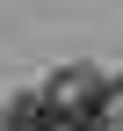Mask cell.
Masks as SVG:
<instances>
[{"label":"cell","instance_id":"1","mask_svg":"<svg viewBox=\"0 0 123 131\" xmlns=\"http://www.w3.org/2000/svg\"><path fill=\"white\" fill-rule=\"evenodd\" d=\"M101 95H109V80L94 73V66H65V73H51V88H43V102H51V117H94Z\"/></svg>","mask_w":123,"mask_h":131},{"label":"cell","instance_id":"2","mask_svg":"<svg viewBox=\"0 0 123 131\" xmlns=\"http://www.w3.org/2000/svg\"><path fill=\"white\" fill-rule=\"evenodd\" d=\"M0 131H58V117H51V102H43V88L36 95H22V102L0 117Z\"/></svg>","mask_w":123,"mask_h":131},{"label":"cell","instance_id":"3","mask_svg":"<svg viewBox=\"0 0 123 131\" xmlns=\"http://www.w3.org/2000/svg\"><path fill=\"white\" fill-rule=\"evenodd\" d=\"M58 131H109V109H94V117H65Z\"/></svg>","mask_w":123,"mask_h":131},{"label":"cell","instance_id":"4","mask_svg":"<svg viewBox=\"0 0 123 131\" xmlns=\"http://www.w3.org/2000/svg\"><path fill=\"white\" fill-rule=\"evenodd\" d=\"M109 131H123V117H109Z\"/></svg>","mask_w":123,"mask_h":131}]
</instances>
